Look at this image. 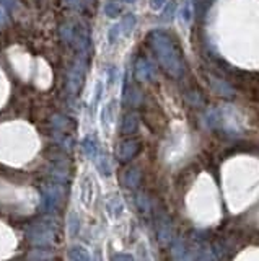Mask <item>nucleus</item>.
<instances>
[{"mask_svg": "<svg viewBox=\"0 0 259 261\" xmlns=\"http://www.w3.org/2000/svg\"><path fill=\"white\" fill-rule=\"evenodd\" d=\"M137 208L140 209V212H148L150 211V199L145 194H137Z\"/></svg>", "mask_w": 259, "mask_h": 261, "instance_id": "393cba45", "label": "nucleus"}, {"mask_svg": "<svg viewBox=\"0 0 259 261\" xmlns=\"http://www.w3.org/2000/svg\"><path fill=\"white\" fill-rule=\"evenodd\" d=\"M60 36L80 52H85L88 51V47H90V33H88V30L83 25H78V23L64 25L62 28H60Z\"/></svg>", "mask_w": 259, "mask_h": 261, "instance_id": "7ed1b4c3", "label": "nucleus"}, {"mask_svg": "<svg viewBox=\"0 0 259 261\" xmlns=\"http://www.w3.org/2000/svg\"><path fill=\"white\" fill-rule=\"evenodd\" d=\"M121 133L124 136H131V134H135L139 129V116L134 114V113H129L126 114L124 118L121 121Z\"/></svg>", "mask_w": 259, "mask_h": 261, "instance_id": "9b49d317", "label": "nucleus"}, {"mask_svg": "<svg viewBox=\"0 0 259 261\" xmlns=\"http://www.w3.org/2000/svg\"><path fill=\"white\" fill-rule=\"evenodd\" d=\"M150 46L155 52L156 59H158L160 66L163 67L168 75L178 79L185 72V64H183V56L178 44L175 39L165 31H153L150 33Z\"/></svg>", "mask_w": 259, "mask_h": 261, "instance_id": "f257e3e1", "label": "nucleus"}, {"mask_svg": "<svg viewBox=\"0 0 259 261\" xmlns=\"http://www.w3.org/2000/svg\"><path fill=\"white\" fill-rule=\"evenodd\" d=\"M121 181L124 186L127 188H137L140 181H142V173L139 168H127L122 171L121 175Z\"/></svg>", "mask_w": 259, "mask_h": 261, "instance_id": "1a4fd4ad", "label": "nucleus"}, {"mask_svg": "<svg viewBox=\"0 0 259 261\" xmlns=\"http://www.w3.org/2000/svg\"><path fill=\"white\" fill-rule=\"evenodd\" d=\"M103 88H105V85H103V82H98L97 84V88H95V95H93V106H97L98 105V101L101 100V95H103Z\"/></svg>", "mask_w": 259, "mask_h": 261, "instance_id": "a878e982", "label": "nucleus"}, {"mask_svg": "<svg viewBox=\"0 0 259 261\" xmlns=\"http://www.w3.org/2000/svg\"><path fill=\"white\" fill-rule=\"evenodd\" d=\"M139 150H140L139 141H134V139L122 141L118 146V150H116V157H118L119 162H129L134 159Z\"/></svg>", "mask_w": 259, "mask_h": 261, "instance_id": "423d86ee", "label": "nucleus"}, {"mask_svg": "<svg viewBox=\"0 0 259 261\" xmlns=\"http://www.w3.org/2000/svg\"><path fill=\"white\" fill-rule=\"evenodd\" d=\"M67 224H69V235L70 237H77L78 235V229H80V219L75 212H70L69 219H67Z\"/></svg>", "mask_w": 259, "mask_h": 261, "instance_id": "4be33fe9", "label": "nucleus"}, {"mask_svg": "<svg viewBox=\"0 0 259 261\" xmlns=\"http://www.w3.org/2000/svg\"><path fill=\"white\" fill-rule=\"evenodd\" d=\"M81 152H83V155L88 157V159H93V157L98 154V146L93 137H85V139L81 141Z\"/></svg>", "mask_w": 259, "mask_h": 261, "instance_id": "a211bd4d", "label": "nucleus"}, {"mask_svg": "<svg viewBox=\"0 0 259 261\" xmlns=\"http://www.w3.org/2000/svg\"><path fill=\"white\" fill-rule=\"evenodd\" d=\"M119 34H121V26L119 23L118 25H113L110 31H108V41H110V44H116L119 39Z\"/></svg>", "mask_w": 259, "mask_h": 261, "instance_id": "b1692460", "label": "nucleus"}, {"mask_svg": "<svg viewBox=\"0 0 259 261\" xmlns=\"http://www.w3.org/2000/svg\"><path fill=\"white\" fill-rule=\"evenodd\" d=\"M210 85H212V90L220 97H233V88H231L228 80H222L220 77H210Z\"/></svg>", "mask_w": 259, "mask_h": 261, "instance_id": "9d476101", "label": "nucleus"}, {"mask_svg": "<svg viewBox=\"0 0 259 261\" xmlns=\"http://www.w3.org/2000/svg\"><path fill=\"white\" fill-rule=\"evenodd\" d=\"M26 237L36 246H51L56 243V225L54 222H33L26 229Z\"/></svg>", "mask_w": 259, "mask_h": 261, "instance_id": "f03ea898", "label": "nucleus"}, {"mask_svg": "<svg viewBox=\"0 0 259 261\" xmlns=\"http://www.w3.org/2000/svg\"><path fill=\"white\" fill-rule=\"evenodd\" d=\"M116 105H118V101H110L106 106H103V109H101V124H103V127L108 130L111 126V122L114 121V114H116Z\"/></svg>", "mask_w": 259, "mask_h": 261, "instance_id": "4468645a", "label": "nucleus"}, {"mask_svg": "<svg viewBox=\"0 0 259 261\" xmlns=\"http://www.w3.org/2000/svg\"><path fill=\"white\" fill-rule=\"evenodd\" d=\"M83 79H85V62L83 60H78L75 62L73 67L70 69L69 77H67V85H69L70 93H78V90L83 85Z\"/></svg>", "mask_w": 259, "mask_h": 261, "instance_id": "39448f33", "label": "nucleus"}, {"mask_svg": "<svg viewBox=\"0 0 259 261\" xmlns=\"http://www.w3.org/2000/svg\"><path fill=\"white\" fill-rule=\"evenodd\" d=\"M108 77H110V84H114L116 79H118V69L114 66H111L110 71H108Z\"/></svg>", "mask_w": 259, "mask_h": 261, "instance_id": "bb28decb", "label": "nucleus"}, {"mask_svg": "<svg viewBox=\"0 0 259 261\" xmlns=\"http://www.w3.org/2000/svg\"><path fill=\"white\" fill-rule=\"evenodd\" d=\"M111 259H134L132 255H129V253H113L111 255Z\"/></svg>", "mask_w": 259, "mask_h": 261, "instance_id": "cd10ccee", "label": "nucleus"}, {"mask_svg": "<svg viewBox=\"0 0 259 261\" xmlns=\"http://www.w3.org/2000/svg\"><path fill=\"white\" fill-rule=\"evenodd\" d=\"M176 9H178V4H176V0H169L168 5L165 7V10H163V20H171L175 17V13H176Z\"/></svg>", "mask_w": 259, "mask_h": 261, "instance_id": "5701e85b", "label": "nucleus"}, {"mask_svg": "<svg viewBox=\"0 0 259 261\" xmlns=\"http://www.w3.org/2000/svg\"><path fill=\"white\" fill-rule=\"evenodd\" d=\"M69 2V5L72 7H77V9H80V7H85L88 0H67Z\"/></svg>", "mask_w": 259, "mask_h": 261, "instance_id": "7c9ffc66", "label": "nucleus"}, {"mask_svg": "<svg viewBox=\"0 0 259 261\" xmlns=\"http://www.w3.org/2000/svg\"><path fill=\"white\" fill-rule=\"evenodd\" d=\"M165 2L166 0H150V7H152L153 10H158V9H161L163 5H165Z\"/></svg>", "mask_w": 259, "mask_h": 261, "instance_id": "c756f323", "label": "nucleus"}, {"mask_svg": "<svg viewBox=\"0 0 259 261\" xmlns=\"http://www.w3.org/2000/svg\"><path fill=\"white\" fill-rule=\"evenodd\" d=\"M95 199V183L90 175H83L80 181V201L85 208H92Z\"/></svg>", "mask_w": 259, "mask_h": 261, "instance_id": "0eeeda50", "label": "nucleus"}, {"mask_svg": "<svg viewBox=\"0 0 259 261\" xmlns=\"http://www.w3.org/2000/svg\"><path fill=\"white\" fill-rule=\"evenodd\" d=\"M135 77H137L139 80H152L155 77V69L153 66L148 62L147 59L140 57L137 62H135Z\"/></svg>", "mask_w": 259, "mask_h": 261, "instance_id": "6e6552de", "label": "nucleus"}, {"mask_svg": "<svg viewBox=\"0 0 259 261\" xmlns=\"http://www.w3.org/2000/svg\"><path fill=\"white\" fill-rule=\"evenodd\" d=\"M156 233H158L160 243L168 245L169 240H171V225H169V222L165 221V219L158 221V225H156Z\"/></svg>", "mask_w": 259, "mask_h": 261, "instance_id": "dca6fc26", "label": "nucleus"}, {"mask_svg": "<svg viewBox=\"0 0 259 261\" xmlns=\"http://www.w3.org/2000/svg\"><path fill=\"white\" fill-rule=\"evenodd\" d=\"M124 103L127 106H132V108L139 106L142 103V92L134 85L124 87Z\"/></svg>", "mask_w": 259, "mask_h": 261, "instance_id": "f8f14e48", "label": "nucleus"}, {"mask_svg": "<svg viewBox=\"0 0 259 261\" xmlns=\"http://www.w3.org/2000/svg\"><path fill=\"white\" fill-rule=\"evenodd\" d=\"M41 209L47 214L54 212L60 204H62L64 199V184L59 181H54L46 184L43 188V194H41Z\"/></svg>", "mask_w": 259, "mask_h": 261, "instance_id": "20e7f679", "label": "nucleus"}, {"mask_svg": "<svg viewBox=\"0 0 259 261\" xmlns=\"http://www.w3.org/2000/svg\"><path fill=\"white\" fill-rule=\"evenodd\" d=\"M51 124L56 130H67L69 127H72V119L67 118L64 114H56V116H52Z\"/></svg>", "mask_w": 259, "mask_h": 261, "instance_id": "6ab92c4d", "label": "nucleus"}, {"mask_svg": "<svg viewBox=\"0 0 259 261\" xmlns=\"http://www.w3.org/2000/svg\"><path fill=\"white\" fill-rule=\"evenodd\" d=\"M28 258L30 259H52V255H39V253H36V250H35Z\"/></svg>", "mask_w": 259, "mask_h": 261, "instance_id": "c85d7f7f", "label": "nucleus"}, {"mask_svg": "<svg viewBox=\"0 0 259 261\" xmlns=\"http://www.w3.org/2000/svg\"><path fill=\"white\" fill-rule=\"evenodd\" d=\"M121 10H122V7H121V4L118 2V0H110V2L105 5V13H106L108 18L119 17L121 15Z\"/></svg>", "mask_w": 259, "mask_h": 261, "instance_id": "412c9836", "label": "nucleus"}, {"mask_svg": "<svg viewBox=\"0 0 259 261\" xmlns=\"http://www.w3.org/2000/svg\"><path fill=\"white\" fill-rule=\"evenodd\" d=\"M121 26V33L126 34V36H129V34L132 33L134 26H135V17L132 15V13H127V15L122 18V22L119 23Z\"/></svg>", "mask_w": 259, "mask_h": 261, "instance_id": "aec40b11", "label": "nucleus"}, {"mask_svg": "<svg viewBox=\"0 0 259 261\" xmlns=\"http://www.w3.org/2000/svg\"><path fill=\"white\" fill-rule=\"evenodd\" d=\"M67 258L73 259V261H88L92 256H90V253H88V250L85 248V246L72 245L69 248V251H67Z\"/></svg>", "mask_w": 259, "mask_h": 261, "instance_id": "f3484780", "label": "nucleus"}, {"mask_svg": "<svg viewBox=\"0 0 259 261\" xmlns=\"http://www.w3.org/2000/svg\"><path fill=\"white\" fill-rule=\"evenodd\" d=\"M97 157V168H98V173L101 176H111L113 173V163H111V159H110V155H106V154H100V155H95Z\"/></svg>", "mask_w": 259, "mask_h": 261, "instance_id": "ddd939ff", "label": "nucleus"}, {"mask_svg": "<svg viewBox=\"0 0 259 261\" xmlns=\"http://www.w3.org/2000/svg\"><path fill=\"white\" fill-rule=\"evenodd\" d=\"M106 211L111 219H118L124 212V204H122V201L118 196H111L106 203Z\"/></svg>", "mask_w": 259, "mask_h": 261, "instance_id": "2eb2a0df", "label": "nucleus"}]
</instances>
